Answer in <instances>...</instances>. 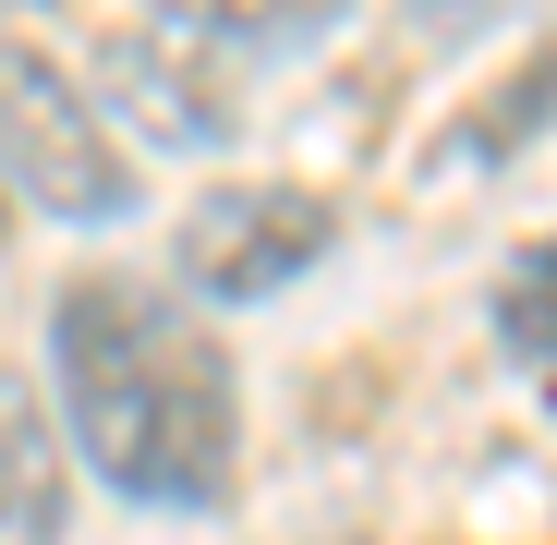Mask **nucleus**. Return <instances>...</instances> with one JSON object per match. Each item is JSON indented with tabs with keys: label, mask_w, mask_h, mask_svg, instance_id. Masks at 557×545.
<instances>
[{
	"label": "nucleus",
	"mask_w": 557,
	"mask_h": 545,
	"mask_svg": "<svg viewBox=\"0 0 557 545\" xmlns=\"http://www.w3.org/2000/svg\"><path fill=\"white\" fill-rule=\"evenodd\" d=\"M545 134H557V37L497 85L485 110H460V134H448V146H460V158H521V146H545Z\"/></svg>",
	"instance_id": "nucleus-8"
},
{
	"label": "nucleus",
	"mask_w": 557,
	"mask_h": 545,
	"mask_svg": "<svg viewBox=\"0 0 557 545\" xmlns=\"http://www.w3.org/2000/svg\"><path fill=\"white\" fill-rule=\"evenodd\" d=\"M497 339H509V363L557 400V243H521L509 267H497Z\"/></svg>",
	"instance_id": "nucleus-6"
},
{
	"label": "nucleus",
	"mask_w": 557,
	"mask_h": 545,
	"mask_svg": "<svg viewBox=\"0 0 557 545\" xmlns=\"http://www.w3.org/2000/svg\"><path fill=\"white\" fill-rule=\"evenodd\" d=\"M509 0H412V25H497Z\"/></svg>",
	"instance_id": "nucleus-9"
},
{
	"label": "nucleus",
	"mask_w": 557,
	"mask_h": 545,
	"mask_svg": "<svg viewBox=\"0 0 557 545\" xmlns=\"http://www.w3.org/2000/svg\"><path fill=\"white\" fill-rule=\"evenodd\" d=\"M49 388H61V448L134 509H219L243 461V400L231 351L207 315L158 280H61L49 292Z\"/></svg>",
	"instance_id": "nucleus-1"
},
{
	"label": "nucleus",
	"mask_w": 557,
	"mask_h": 545,
	"mask_svg": "<svg viewBox=\"0 0 557 545\" xmlns=\"http://www.w3.org/2000/svg\"><path fill=\"white\" fill-rule=\"evenodd\" d=\"M195 37H207V25H195ZM98 73L134 98V122L170 134V146H219V134H231V61H219V49H182V25H122V37L98 49Z\"/></svg>",
	"instance_id": "nucleus-4"
},
{
	"label": "nucleus",
	"mask_w": 557,
	"mask_h": 545,
	"mask_svg": "<svg viewBox=\"0 0 557 545\" xmlns=\"http://www.w3.org/2000/svg\"><path fill=\"white\" fill-rule=\"evenodd\" d=\"M61 509H73L61 412L25 376H0V545H61Z\"/></svg>",
	"instance_id": "nucleus-5"
},
{
	"label": "nucleus",
	"mask_w": 557,
	"mask_h": 545,
	"mask_svg": "<svg viewBox=\"0 0 557 545\" xmlns=\"http://www.w3.org/2000/svg\"><path fill=\"white\" fill-rule=\"evenodd\" d=\"M339 13H351V0H195V25H207L219 61H292V49H315Z\"/></svg>",
	"instance_id": "nucleus-7"
},
{
	"label": "nucleus",
	"mask_w": 557,
	"mask_h": 545,
	"mask_svg": "<svg viewBox=\"0 0 557 545\" xmlns=\"http://www.w3.org/2000/svg\"><path fill=\"white\" fill-rule=\"evenodd\" d=\"M327 195L304 182H219V195L182 207V292L195 304H267L278 280H304L327 255Z\"/></svg>",
	"instance_id": "nucleus-3"
},
{
	"label": "nucleus",
	"mask_w": 557,
	"mask_h": 545,
	"mask_svg": "<svg viewBox=\"0 0 557 545\" xmlns=\"http://www.w3.org/2000/svg\"><path fill=\"white\" fill-rule=\"evenodd\" d=\"M0 231H13V195H0Z\"/></svg>",
	"instance_id": "nucleus-10"
},
{
	"label": "nucleus",
	"mask_w": 557,
	"mask_h": 545,
	"mask_svg": "<svg viewBox=\"0 0 557 545\" xmlns=\"http://www.w3.org/2000/svg\"><path fill=\"white\" fill-rule=\"evenodd\" d=\"M0 195L49 207L61 231H122L146 195L134 158L110 146V122L85 110V85L37 37H0Z\"/></svg>",
	"instance_id": "nucleus-2"
}]
</instances>
